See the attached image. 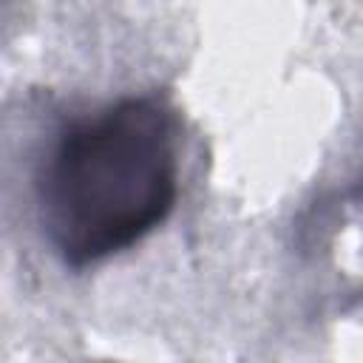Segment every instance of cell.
<instances>
[{
	"mask_svg": "<svg viewBox=\"0 0 363 363\" xmlns=\"http://www.w3.org/2000/svg\"><path fill=\"white\" fill-rule=\"evenodd\" d=\"M179 187L176 108L159 94H128L57 133L37 173L40 227L65 267L85 269L159 230Z\"/></svg>",
	"mask_w": 363,
	"mask_h": 363,
	"instance_id": "6da1fadb",
	"label": "cell"
}]
</instances>
